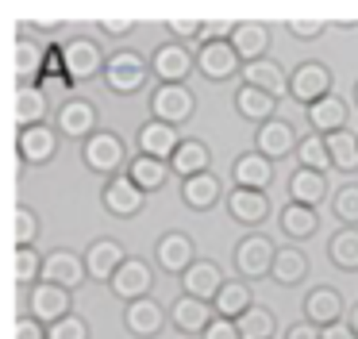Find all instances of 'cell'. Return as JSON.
Wrapping results in <instances>:
<instances>
[{"label": "cell", "mask_w": 358, "mask_h": 339, "mask_svg": "<svg viewBox=\"0 0 358 339\" xmlns=\"http://www.w3.org/2000/svg\"><path fill=\"white\" fill-rule=\"evenodd\" d=\"M143 205H147V193L127 174H116L101 185V208L108 216H116V220H135L143 212Z\"/></svg>", "instance_id": "5bb4252c"}, {"label": "cell", "mask_w": 358, "mask_h": 339, "mask_svg": "<svg viewBox=\"0 0 358 339\" xmlns=\"http://www.w3.org/2000/svg\"><path fill=\"white\" fill-rule=\"evenodd\" d=\"M231 46L239 50L243 66L262 62V58H270L273 27H270V23H262V20H239V23H231Z\"/></svg>", "instance_id": "ffe728a7"}, {"label": "cell", "mask_w": 358, "mask_h": 339, "mask_svg": "<svg viewBox=\"0 0 358 339\" xmlns=\"http://www.w3.org/2000/svg\"><path fill=\"white\" fill-rule=\"evenodd\" d=\"M296 166L301 170H320V174H327L331 170V154H327V139L324 135H304L301 146H296Z\"/></svg>", "instance_id": "b9f144b4"}, {"label": "cell", "mask_w": 358, "mask_h": 339, "mask_svg": "<svg viewBox=\"0 0 358 339\" xmlns=\"http://www.w3.org/2000/svg\"><path fill=\"white\" fill-rule=\"evenodd\" d=\"M281 339H324V328H316V324L301 320V324H289V328L281 331Z\"/></svg>", "instance_id": "816d5d0a"}, {"label": "cell", "mask_w": 358, "mask_h": 339, "mask_svg": "<svg viewBox=\"0 0 358 339\" xmlns=\"http://www.w3.org/2000/svg\"><path fill=\"white\" fill-rule=\"evenodd\" d=\"M12 231H16V247H35V239L43 235V220L31 205H16L12 212Z\"/></svg>", "instance_id": "ee69618b"}, {"label": "cell", "mask_w": 358, "mask_h": 339, "mask_svg": "<svg viewBox=\"0 0 358 339\" xmlns=\"http://www.w3.org/2000/svg\"><path fill=\"white\" fill-rule=\"evenodd\" d=\"M127 162H131V151H127V139L116 135V131L101 127L93 139L81 143V166L96 177H116V174H127Z\"/></svg>", "instance_id": "7a4b0ae2"}, {"label": "cell", "mask_w": 358, "mask_h": 339, "mask_svg": "<svg viewBox=\"0 0 358 339\" xmlns=\"http://www.w3.org/2000/svg\"><path fill=\"white\" fill-rule=\"evenodd\" d=\"M355 108H358V81H355Z\"/></svg>", "instance_id": "11a10c76"}, {"label": "cell", "mask_w": 358, "mask_h": 339, "mask_svg": "<svg viewBox=\"0 0 358 339\" xmlns=\"http://www.w3.org/2000/svg\"><path fill=\"white\" fill-rule=\"evenodd\" d=\"M296 146H301V139H296V127L285 116H273L270 123L255 127V151L266 154L270 162H281V158H289V154L296 158Z\"/></svg>", "instance_id": "d6986e66"}, {"label": "cell", "mask_w": 358, "mask_h": 339, "mask_svg": "<svg viewBox=\"0 0 358 339\" xmlns=\"http://www.w3.org/2000/svg\"><path fill=\"white\" fill-rule=\"evenodd\" d=\"M193 262H196V243H193L189 231L170 228V231H162V235L155 239V266L162 270V274L181 277Z\"/></svg>", "instance_id": "7c38bea8"}, {"label": "cell", "mask_w": 358, "mask_h": 339, "mask_svg": "<svg viewBox=\"0 0 358 339\" xmlns=\"http://www.w3.org/2000/svg\"><path fill=\"white\" fill-rule=\"evenodd\" d=\"M150 120H162L170 127H181L196 116V92L189 85H150Z\"/></svg>", "instance_id": "ba28073f"}, {"label": "cell", "mask_w": 358, "mask_h": 339, "mask_svg": "<svg viewBox=\"0 0 358 339\" xmlns=\"http://www.w3.org/2000/svg\"><path fill=\"white\" fill-rule=\"evenodd\" d=\"M170 162H162V158H150V154H131V162H127V177H131L135 185H139L143 193H158V189H166V181H170Z\"/></svg>", "instance_id": "8d00e7d4"}, {"label": "cell", "mask_w": 358, "mask_h": 339, "mask_svg": "<svg viewBox=\"0 0 358 339\" xmlns=\"http://www.w3.org/2000/svg\"><path fill=\"white\" fill-rule=\"evenodd\" d=\"M327 262L343 274H358V228H339L327 239Z\"/></svg>", "instance_id": "74e56055"}, {"label": "cell", "mask_w": 358, "mask_h": 339, "mask_svg": "<svg viewBox=\"0 0 358 339\" xmlns=\"http://www.w3.org/2000/svg\"><path fill=\"white\" fill-rule=\"evenodd\" d=\"M55 127L62 139H73V143H85L101 131V108L93 100H81V97H70L55 108Z\"/></svg>", "instance_id": "30bf717a"}, {"label": "cell", "mask_w": 358, "mask_h": 339, "mask_svg": "<svg viewBox=\"0 0 358 339\" xmlns=\"http://www.w3.org/2000/svg\"><path fill=\"white\" fill-rule=\"evenodd\" d=\"M308 266H312L308 254H304L296 243L278 247V258H273L270 282H278L281 289H296V285H304V277H308Z\"/></svg>", "instance_id": "836d02e7"}, {"label": "cell", "mask_w": 358, "mask_h": 339, "mask_svg": "<svg viewBox=\"0 0 358 339\" xmlns=\"http://www.w3.org/2000/svg\"><path fill=\"white\" fill-rule=\"evenodd\" d=\"M150 74L155 85H189V77L196 74V46L173 43V39L158 43L150 54Z\"/></svg>", "instance_id": "8992f818"}, {"label": "cell", "mask_w": 358, "mask_h": 339, "mask_svg": "<svg viewBox=\"0 0 358 339\" xmlns=\"http://www.w3.org/2000/svg\"><path fill=\"white\" fill-rule=\"evenodd\" d=\"M181 139L185 135H181L178 127H170V123H162V120H147L135 131V154H150V158L170 162L173 151L181 146Z\"/></svg>", "instance_id": "d4e9b609"}, {"label": "cell", "mask_w": 358, "mask_h": 339, "mask_svg": "<svg viewBox=\"0 0 358 339\" xmlns=\"http://www.w3.org/2000/svg\"><path fill=\"white\" fill-rule=\"evenodd\" d=\"M50 116V100L43 85H16V127H39Z\"/></svg>", "instance_id": "d590c367"}, {"label": "cell", "mask_w": 358, "mask_h": 339, "mask_svg": "<svg viewBox=\"0 0 358 339\" xmlns=\"http://www.w3.org/2000/svg\"><path fill=\"white\" fill-rule=\"evenodd\" d=\"M285 31H289L293 39H320V35L327 31V23H324V20H289Z\"/></svg>", "instance_id": "c3c4849f"}, {"label": "cell", "mask_w": 358, "mask_h": 339, "mask_svg": "<svg viewBox=\"0 0 358 339\" xmlns=\"http://www.w3.org/2000/svg\"><path fill=\"white\" fill-rule=\"evenodd\" d=\"M255 305H258L255 289H250V282H243V277H227L224 289L216 293V300H212L216 316H224V320H243Z\"/></svg>", "instance_id": "d6a6232c"}, {"label": "cell", "mask_w": 358, "mask_h": 339, "mask_svg": "<svg viewBox=\"0 0 358 339\" xmlns=\"http://www.w3.org/2000/svg\"><path fill=\"white\" fill-rule=\"evenodd\" d=\"M224 200H227V189H224V181H220L216 170L181 181V205H185L189 212H212V208L224 205Z\"/></svg>", "instance_id": "603a6c76"}, {"label": "cell", "mask_w": 358, "mask_h": 339, "mask_svg": "<svg viewBox=\"0 0 358 339\" xmlns=\"http://www.w3.org/2000/svg\"><path fill=\"white\" fill-rule=\"evenodd\" d=\"M285 193H289V200H296V205H308V208H320L324 200H331L327 174H320V170H301V166L289 174Z\"/></svg>", "instance_id": "f546056e"}, {"label": "cell", "mask_w": 358, "mask_h": 339, "mask_svg": "<svg viewBox=\"0 0 358 339\" xmlns=\"http://www.w3.org/2000/svg\"><path fill=\"white\" fill-rule=\"evenodd\" d=\"M235 324H239L243 339H278V316H273V308H266V305H255L243 320H235Z\"/></svg>", "instance_id": "60d3db41"}, {"label": "cell", "mask_w": 358, "mask_h": 339, "mask_svg": "<svg viewBox=\"0 0 358 339\" xmlns=\"http://www.w3.org/2000/svg\"><path fill=\"white\" fill-rule=\"evenodd\" d=\"M224 208H227V216H231L239 228H247V231L262 228V223L270 220V212H273L270 197H266L262 189H239V185H231V189H227Z\"/></svg>", "instance_id": "e0dca14e"}, {"label": "cell", "mask_w": 358, "mask_h": 339, "mask_svg": "<svg viewBox=\"0 0 358 339\" xmlns=\"http://www.w3.org/2000/svg\"><path fill=\"white\" fill-rule=\"evenodd\" d=\"M181 282V293H189V297H196V300H216V293L224 289V270H220V262L216 258H196L193 266L185 270V274L178 277Z\"/></svg>", "instance_id": "cb8c5ba5"}, {"label": "cell", "mask_w": 358, "mask_h": 339, "mask_svg": "<svg viewBox=\"0 0 358 339\" xmlns=\"http://www.w3.org/2000/svg\"><path fill=\"white\" fill-rule=\"evenodd\" d=\"M327 154H331V170L339 174H358V131H339L327 135Z\"/></svg>", "instance_id": "ab89813d"}, {"label": "cell", "mask_w": 358, "mask_h": 339, "mask_svg": "<svg viewBox=\"0 0 358 339\" xmlns=\"http://www.w3.org/2000/svg\"><path fill=\"white\" fill-rule=\"evenodd\" d=\"M243 85H255V89L273 92L278 100H285L289 97V69L278 58L250 62V66H243Z\"/></svg>", "instance_id": "1f68e13d"}, {"label": "cell", "mask_w": 358, "mask_h": 339, "mask_svg": "<svg viewBox=\"0 0 358 339\" xmlns=\"http://www.w3.org/2000/svg\"><path fill=\"white\" fill-rule=\"evenodd\" d=\"M273 258H278V243H273L266 231H247L231 251L235 274H239L243 282H262V277H270Z\"/></svg>", "instance_id": "5b68a950"}, {"label": "cell", "mask_w": 358, "mask_h": 339, "mask_svg": "<svg viewBox=\"0 0 358 339\" xmlns=\"http://www.w3.org/2000/svg\"><path fill=\"white\" fill-rule=\"evenodd\" d=\"M155 262L143 258V254H127V262L116 270V277L108 282V293L120 300V305H131L139 297H150L155 293Z\"/></svg>", "instance_id": "9c48e42d"}, {"label": "cell", "mask_w": 358, "mask_h": 339, "mask_svg": "<svg viewBox=\"0 0 358 339\" xmlns=\"http://www.w3.org/2000/svg\"><path fill=\"white\" fill-rule=\"evenodd\" d=\"M135 27H139L135 20H96V31L108 35V39H124V35H131Z\"/></svg>", "instance_id": "f907efd6"}, {"label": "cell", "mask_w": 358, "mask_h": 339, "mask_svg": "<svg viewBox=\"0 0 358 339\" xmlns=\"http://www.w3.org/2000/svg\"><path fill=\"white\" fill-rule=\"evenodd\" d=\"M212 320H216V308L208 300L189 297V293H178V300L170 305V328L178 335H204Z\"/></svg>", "instance_id": "7402d4cb"}, {"label": "cell", "mask_w": 358, "mask_h": 339, "mask_svg": "<svg viewBox=\"0 0 358 339\" xmlns=\"http://www.w3.org/2000/svg\"><path fill=\"white\" fill-rule=\"evenodd\" d=\"M170 170L181 181H185V177H196V174H208L212 170V146L196 135H185L181 146L173 151V158H170Z\"/></svg>", "instance_id": "4dcf8cb0"}, {"label": "cell", "mask_w": 358, "mask_h": 339, "mask_svg": "<svg viewBox=\"0 0 358 339\" xmlns=\"http://www.w3.org/2000/svg\"><path fill=\"white\" fill-rule=\"evenodd\" d=\"M62 58H66V74H70V85H89L101 77L104 81V66H108V54L96 43L93 35H73L62 43Z\"/></svg>", "instance_id": "277c9868"}, {"label": "cell", "mask_w": 358, "mask_h": 339, "mask_svg": "<svg viewBox=\"0 0 358 339\" xmlns=\"http://www.w3.org/2000/svg\"><path fill=\"white\" fill-rule=\"evenodd\" d=\"M196 74L212 85H227L243 77V58L231 46V23H208L204 39L196 43Z\"/></svg>", "instance_id": "6da1fadb"}, {"label": "cell", "mask_w": 358, "mask_h": 339, "mask_svg": "<svg viewBox=\"0 0 358 339\" xmlns=\"http://www.w3.org/2000/svg\"><path fill=\"white\" fill-rule=\"evenodd\" d=\"M12 339H50V328L47 324H39L31 312H20L16 316V335Z\"/></svg>", "instance_id": "7dc6e473"}, {"label": "cell", "mask_w": 358, "mask_h": 339, "mask_svg": "<svg viewBox=\"0 0 358 339\" xmlns=\"http://www.w3.org/2000/svg\"><path fill=\"white\" fill-rule=\"evenodd\" d=\"M331 216L339 228H358V181H347L331 193Z\"/></svg>", "instance_id": "7bdbcfd3"}, {"label": "cell", "mask_w": 358, "mask_h": 339, "mask_svg": "<svg viewBox=\"0 0 358 339\" xmlns=\"http://www.w3.org/2000/svg\"><path fill=\"white\" fill-rule=\"evenodd\" d=\"M43 262H47V254H39L35 247H16V254H12V282L31 293L43 282Z\"/></svg>", "instance_id": "f35d334b"}, {"label": "cell", "mask_w": 358, "mask_h": 339, "mask_svg": "<svg viewBox=\"0 0 358 339\" xmlns=\"http://www.w3.org/2000/svg\"><path fill=\"white\" fill-rule=\"evenodd\" d=\"M85 270H89V282H96V285H108L112 277H116V270L127 262V251H124V243L120 239H112V235H96L93 243L85 247Z\"/></svg>", "instance_id": "ac0fdd59"}, {"label": "cell", "mask_w": 358, "mask_h": 339, "mask_svg": "<svg viewBox=\"0 0 358 339\" xmlns=\"http://www.w3.org/2000/svg\"><path fill=\"white\" fill-rule=\"evenodd\" d=\"M201 339H243V335H239V324H235V320H224V316H216Z\"/></svg>", "instance_id": "681fc988"}, {"label": "cell", "mask_w": 358, "mask_h": 339, "mask_svg": "<svg viewBox=\"0 0 358 339\" xmlns=\"http://www.w3.org/2000/svg\"><path fill=\"white\" fill-rule=\"evenodd\" d=\"M235 116L239 120H247V123H255V127H262V123H270L273 116H278V104L281 100L273 97V92H262V89H255V85H239L235 89Z\"/></svg>", "instance_id": "83f0119b"}, {"label": "cell", "mask_w": 358, "mask_h": 339, "mask_svg": "<svg viewBox=\"0 0 358 339\" xmlns=\"http://www.w3.org/2000/svg\"><path fill=\"white\" fill-rule=\"evenodd\" d=\"M273 166L278 162H270L266 154H258L255 146L250 151H243V154H235V162H231V185H239V189H270L273 185Z\"/></svg>", "instance_id": "4316f807"}, {"label": "cell", "mask_w": 358, "mask_h": 339, "mask_svg": "<svg viewBox=\"0 0 358 339\" xmlns=\"http://www.w3.org/2000/svg\"><path fill=\"white\" fill-rule=\"evenodd\" d=\"M347 300L335 285H312L308 293L301 297V320L316 324V328H331V324L347 320Z\"/></svg>", "instance_id": "4fadbf2b"}, {"label": "cell", "mask_w": 358, "mask_h": 339, "mask_svg": "<svg viewBox=\"0 0 358 339\" xmlns=\"http://www.w3.org/2000/svg\"><path fill=\"white\" fill-rule=\"evenodd\" d=\"M150 58H143L139 50H116L108 54V66H104V89L112 97H135L150 85Z\"/></svg>", "instance_id": "3957f363"}, {"label": "cell", "mask_w": 358, "mask_h": 339, "mask_svg": "<svg viewBox=\"0 0 358 339\" xmlns=\"http://www.w3.org/2000/svg\"><path fill=\"white\" fill-rule=\"evenodd\" d=\"M43 58H47V46L27 39V23H20V39H16V77H20V85H43Z\"/></svg>", "instance_id": "e575fe53"}, {"label": "cell", "mask_w": 358, "mask_h": 339, "mask_svg": "<svg viewBox=\"0 0 358 339\" xmlns=\"http://www.w3.org/2000/svg\"><path fill=\"white\" fill-rule=\"evenodd\" d=\"M278 228L289 243H308L320 231V212L308 205H296V200H285V205L278 208Z\"/></svg>", "instance_id": "f1b7e54d"}, {"label": "cell", "mask_w": 358, "mask_h": 339, "mask_svg": "<svg viewBox=\"0 0 358 339\" xmlns=\"http://www.w3.org/2000/svg\"><path fill=\"white\" fill-rule=\"evenodd\" d=\"M331 92H335V77L320 58H304L289 69V100H296V104L312 108L316 100L331 97Z\"/></svg>", "instance_id": "52a82bcc"}, {"label": "cell", "mask_w": 358, "mask_h": 339, "mask_svg": "<svg viewBox=\"0 0 358 339\" xmlns=\"http://www.w3.org/2000/svg\"><path fill=\"white\" fill-rule=\"evenodd\" d=\"M304 116H308V131L312 135H339V131H347V120H350V104L339 97V92H331V97L316 100L312 108H304Z\"/></svg>", "instance_id": "484cf974"}, {"label": "cell", "mask_w": 358, "mask_h": 339, "mask_svg": "<svg viewBox=\"0 0 358 339\" xmlns=\"http://www.w3.org/2000/svg\"><path fill=\"white\" fill-rule=\"evenodd\" d=\"M58 146H62V135H58L55 123H39V127H24L16 131V154L24 166L39 170V166H50L58 158Z\"/></svg>", "instance_id": "8fae6325"}, {"label": "cell", "mask_w": 358, "mask_h": 339, "mask_svg": "<svg viewBox=\"0 0 358 339\" xmlns=\"http://www.w3.org/2000/svg\"><path fill=\"white\" fill-rule=\"evenodd\" d=\"M27 312H31L39 324L55 328L58 320H66V316L73 312V289L55 285V282H39L31 293H27Z\"/></svg>", "instance_id": "9a60e30c"}, {"label": "cell", "mask_w": 358, "mask_h": 339, "mask_svg": "<svg viewBox=\"0 0 358 339\" xmlns=\"http://www.w3.org/2000/svg\"><path fill=\"white\" fill-rule=\"evenodd\" d=\"M43 282H55L66 285V289H81L89 282V270H85V254L70 251V247H55L43 262Z\"/></svg>", "instance_id": "44dd1931"}, {"label": "cell", "mask_w": 358, "mask_h": 339, "mask_svg": "<svg viewBox=\"0 0 358 339\" xmlns=\"http://www.w3.org/2000/svg\"><path fill=\"white\" fill-rule=\"evenodd\" d=\"M324 339H358L355 331H350V324H331V328H324Z\"/></svg>", "instance_id": "f5cc1de1"}, {"label": "cell", "mask_w": 358, "mask_h": 339, "mask_svg": "<svg viewBox=\"0 0 358 339\" xmlns=\"http://www.w3.org/2000/svg\"><path fill=\"white\" fill-rule=\"evenodd\" d=\"M347 324H350V331H355V335H358V300H355V305H350V312H347Z\"/></svg>", "instance_id": "db71d44e"}, {"label": "cell", "mask_w": 358, "mask_h": 339, "mask_svg": "<svg viewBox=\"0 0 358 339\" xmlns=\"http://www.w3.org/2000/svg\"><path fill=\"white\" fill-rule=\"evenodd\" d=\"M170 324V308L150 293V297H139L131 305H124V331L135 339H155L162 335V328Z\"/></svg>", "instance_id": "2e32d148"}, {"label": "cell", "mask_w": 358, "mask_h": 339, "mask_svg": "<svg viewBox=\"0 0 358 339\" xmlns=\"http://www.w3.org/2000/svg\"><path fill=\"white\" fill-rule=\"evenodd\" d=\"M50 339H93V328H89V320L81 312H70L66 320H58L50 328Z\"/></svg>", "instance_id": "bcb514c9"}, {"label": "cell", "mask_w": 358, "mask_h": 339, "mask_svg": "<svg viewBox=\"0 0 358 339\" xmlns=\"http://www.w3.org/2000/svg\"><path fill=\"white\" fill-rule=\"evenodd\" d=\"M166 31H170L173 43L196 46L204 39V31H208V23H204V20H166Z\"/></svg>", "instance_id": "f6af8a7d"}]
</instances>
